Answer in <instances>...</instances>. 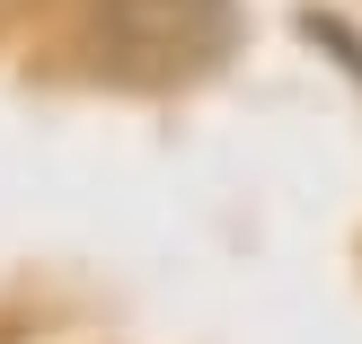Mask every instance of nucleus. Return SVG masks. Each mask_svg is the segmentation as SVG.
Masks as SVG:
<instances>
[{"mask_svg": "<svg viewBox=\"0 0 362 344\" xmlns=\"http://www.w3.org/2000/svg\"><path fill=\"white\" fill-rule=\"evenodd\" d=\"M88 53H98V71H115L133 88L204 80L239 53V0H98Z\"/></svg>", "mask_w": 362, "mask_h": 344, "instance_id": "obj_1", "label": "nucleus"}]
</instances>
